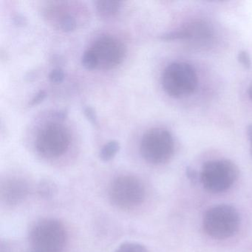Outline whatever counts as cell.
I'll use <instances>...</instances> for the list:
<instances>
[{"label":"cell","instance_id":"cell-1","mask_svg":"<svg viewBox=\"0 0 252 252\" xmlns=\"http://www.w3.org/2000/svg\"><path fill=\"white\" fill-rule=\"evenodd\" d=\"M240 225V214L231 205L212 206L203 215V231L209 237L217 240L232 237L238 231Z\"/></svg>","mask_w":252,"mask_h":252},{"label":"cell","instance_id":"cell-2","mask_svg":"<svg viewBox=\"0 0 252 252\" xmlns=\"http://www.w3.org/2000/svg\"><path fill=\"white\" fill-rule=\"evenodd\" d=\"M30 240L38 252H63L67 243V231L59 220L44 218L33 224Z\"/></svg>","mask_w":252,"mask_h":252},{"label":"cell","instance_id":"cell-3","mask_svg":"<svg viewBox=\"0 0 252 252\" xmlns=\"http://www.w3.org/2000/svg\"><path fill=\"white\" fill-rule=\"evenodd\" d=\"M238 175V168L231 160L217 159L203 164L200 181L206 191L218 194L231 188L237 181Z\"/></svg>","mask_w":252,"mask_h":252},{"label":"cell","instance_id":"cell-4","mask_svg":"<svg viewBox=\"0 0 252 252\" xmlns=\"http://www.w3.org/2000/svg\"><path fill=\"white\" fill-rule=\"evenodd\" d=\"M198 79L195 69L187 63H173L163 70L162 85L173 98L188 96L197 88Z\"/></svg>","mask_w":252,"mask_h":252},{"label":"cell","instance_id":"cell-5","mask_svg":"<svg viewBox=\"0 0 252 252\" xmlns=\"http://www.w3.org/2000/svg\"><path fill=\"white\" fill-rule=\"evenodd\" d=\"M175 151V143L172 134L164 128L149 129L143 135L140 145L142 157L152 164L167 163Z\"/></svg>","mask_w":252,"mask_h":252},{"label":"cell","instance_id":"cell-6","mask_svg":"<svg viewBox=\"0 0 252 252\" xmlns=\"http://www.w3.org/2000/svg\"><path fill=\"white\" fill-rule=\"evenodd\" d=\"M145 187L138 178L122 175L113 180L109 187L110 202L119 209L130 210L139 206L145 199Z\"/></svg>","mask_w":252,"mask_h":252},{"label":"cell","instance_id":"cell-7","mask_svg":"<svg viewBox=\"0 0 252 252\" xmlns=\"http://www.w3.org/2000/svg\"><path fill=\"white\" fill-rule=\"evenodd\" d=\"M70 137L64 126L59 124H49L44 126L36 140L37 151L48 158L63 156L70 146Z\"/></svg>","mask_w":252,"mask_h":252},{"label":"cell","instance_id":"cell-8","mask_svg":"<svg viewBox=\"0 0 252 252\" xmlns=\"http://www.w3.org/2000/svg\"><path fill=\"white\" fill-rule=\"evenodd\" d=\"M98 62V68L109 70L122 63L125 58V45L116 38L104 36L98 38L91 47Z\"/></svg>","mask_w":252,"mask_h":252},{"label":"cell","instance_id":"cell-9","mask_svg":"<svg viewBox=\"0 0 252 252\" xmlns=\"http://www.w3.org/2000/svg\"><path fill=\"white\" fill-rule=\"evenodd\" d=\"M160 38L164 40L188 41L194 45L203 46L212 40L213 32L207 23L203 20H193L187 23L178 30L161 35Z\"/></svg>","mask_w":252,"mask_h":252},{"label":"cell","instance_id":"cell-10","mask_svg":"<svg viewBox=\"0 0 252 252\" xmlns=\"http://www.w3.org/2000/svg\"><path fill=\"white\" fill-rule=\"evenodd\" d=\"M29 193V184L20 178H10L2 182L0 187L1 200L8 206H15L22 203Z\"/></svg>","mask_w":252,"mask_h":252},{"label":"cell","instance_id":"cell-11","mask_svg":"<svg viewBox=\"0 0 252 252\" xmlns=\"http://www.w3.org/2000/svg\"><path fill=\"white\" fill-rule=\"evenodd\" d=\"M97 11L101 17H113L119 12L121 2L110 0H100L95 2Z\"/></svg>","mask_w":252,"mask_h":252},{"label":"cell","instance_id":"cell-12","mask_svg":"<svg viewBox=\"0 0 252 252\" xmlns=\"http://www.w3.org/2000/svg\"><path fill=\"white\" fill-rule=\"evenodd\" d=\"M120 150V144L116 140L109 141L104 144L99 153V157L103 161H109L116 156Z\"/></svg>","mask_w":252,"mask_h":252},{"label":"cell","instance_id":"cell-13","mask_svg":"<svg viewBox=\"0 0 252 252\" xmlns=\"http://www.w3.org/2000/svg\"><path fill=\"white\" fill-rule=\"evenodd\" d=\"M114 252H150L144 246L134 242H127L121 245Z\"/></svg>","mask_w":252,"mask_h":252},{"label":"cell","instance_id":"cell-14","mask_svg":"<svg viewBox=\"0 0 252 252\" xmlns=\"http://www.w3.org/2000/svg\"><path fill=\"white\" fill-rule=\"evenodd\" d=\"M82 65L85 68L89 69V70L98 67V62H97L96 57H95V54L91 48L87 50L84 53L82 58Z\"/></svg>","mask_w":252,"mask_h":252},{"label":"cell","instance_id":"cell-15","mask_svg":"<svg viewBox=\"0 0 252 252\" xmlns=\"http://www.w3.org/2000/svg\"><path fill=\"white\" fill-rule=\"evenodd\" d=\"M55 190L56 187H54V184L49 181H44L39 185V194L42 197L48 198V197H52Z\"/></svg>","mask_w":252,"mask_h":252},{"label":"cell","instance_id":"cell-16","mask_svg":"<svg viewBox=\"0 0 252 252\" xmlns=\"http://www.w3.org/2000/svg\"><path fill=\"white\" fill-rule=\"evenodd\" d=\"M60 28L63 32H72L76 29V20L70 15H65L60 21Z\"/></svg>","mask_w":252,"mask_h":252},{"label":"cell","instance_id":"cell-17","mask_svg":"<svg viewBox=\"0 0 252 252\" xmlns=\"http://www.w3.org/2000/svg\"><path fill=\"white\" fill-rule=\"evenodd\" d=\"M48 77L52 83H61L64 79V73L61 68H55L50 72Z\"/></svg>","mask_w":252,"mask_h":252},{"label":"cell","instance_id":"cell-18","mask_svg":"<svg viewBox=\"0 0 252 252\" xmlns=\"http://www.w3.org/2000/svg\"><path fill=\"white\" fill-rule=\"evenodd\" d=\"M84 113H85V116H86L87 119L92 125H98V118H97L95 110L92 107L85 106V108H84Z\"/></svg>","mask_w":252,"mask_h":252},{"label":"cell","instance_id":"cell-19","mask_svg":"<svg viewBox=\"0 0 252 252\" xmlns=\"http://www.w3.org/2000/svg\"><path fill=\"white\" fill-rule=\"evenodd\" d=\"M238 60L240 64H243L246 68H249L251 67V58L249 54L246 51H242L238 54Z\"/></svg>","mask_w":252,"mask_h":252},{"label":"cell","instance_id":"cell-20","mask_svg":"<svg viewBox=\"0 0 252 252\" xmlns=\"http://www.w3.org/2000/svg\"><path fill=\"white\" fill-rule=\"evenodd\" d=\"M45 96H46V92H45V91H44V90L39 91V92L33 96V98L31 100L30 102H29V105L34 106L36 105V104H39V103L43 101Z\"/></svg>","mask_w":252,"mask_h":252},{"label":"cell","instance_id":"cell-21","mask_svg":"<svg viewBox=\"0 0 252 252\" xmlns=\"http://www.w3.org/2000/svg\"><path fill=\"white\" fill-rule=\"evenodd\" d=\"M248 137H249V144H250L251 155L252 157V125H249L247 129Z\"/></svg>","mask_w":252,"mask_h":252},{"label":"cell","instance_id":"cell-22","mask_svg":"<svg viewBox=\"0 0 252 252\" xmlns=\"http://www.w3.org/2000/svg\"><path fill=\"white\" fill-rule=\"evenodd\" d=\"M248 92H249V97H250L251 99L252 100V84H251L250 86H249Z\"/></svg>","mask_w":252,"mask_h":252},{"label":"cell","instance_id":"cell-23","mask_svg":"<svg viewBox=\"0 0 252 252\" xmlns=\"http://www.w3.org/2000/svg\"><path fill=\"white\" fill-rule=\"evenodd\" d=\"M38 252V251H36V252Z\"/></svg>","mask_w":252,"mask_h":252}]
</instances>
